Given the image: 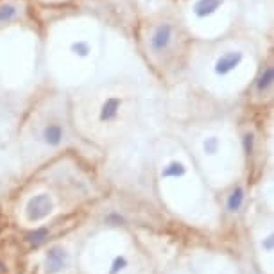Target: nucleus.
I'll return each instance as SVG.
<instances>
[{
	"label": "nucleus",
	"instance_id": "nucleus-1",
	"mask_svg": "<svg viewBox=\"0 0 274 274\" xmlns=\"http://www.w3.org/2000/svg\"><path fill=\"white\" fill-rule=\"evenodd\" d=\"M172 39H174V27L167 22H161L149 34V49L154 54H163L172 45Z\"/></svg>",
	"mask_w": 274,
	"mask_h": 274
},
{
	"label": "nucleus",
	"instance_id": "nucleus-2",
	"mask_svg": "<svg viewBox=\"0 0 274 274\" xmlns=\"http://www.w3.org/2000/svg\"><path fill=\"white\" fill-rule=\"evenodd\" d=\"M50 212H52V201L47 194H38L34 197L29 199L27 203V219L31 222H36V220H41L45 217H49Z\"/></svg>",
	"mask_w": 274,
	"mask_h": 274
},
{
	"label": "nucleus",
	"instance_id": "nucleus-3",
	"mask_svg": "<svg viewBox=\"0 0 274 274\" xmlns=\"http://www.w3.org/2000/svg\"><path fill=\"white\" fill-rule=\"evenodd\" d=\"M242 59H244V52H240V50H228V52H224V54H220L217 58L214 65V72L220 77L228 76V74L235 70L236 66H240Z\"/></svg>",
	"mask_w": 274,
	"mask_h": 274
},
{
	"label": "nucleus",
	"instance_id": "nucleus-4",
	"mask_svg": "<svg viewBox=\"0 0 274 274\" xmlns=\"http://www.w3.org/2000/svg\"><path fill=\"white\" fill-rule=\"evenodd\" d=\"M68 263V254L61 246L50 247L47 253V273L49 274H58L66 267Z\"/></svg>",
	"mask_w": 274,
	"mask_h": 274
},
{
	"label": "nucleus",
	"instance_id": "nucleus-5",
	"mask_svg": "<svg viewBox=\"0 0 274 274\" xmlns=\"http://www.w3.org/2000/svg\"><path fill=\"white\" fill-rule=\"evenodd\" d=\"M224 4V0H196L192 4V15L196 20H206L214 17Z\"/></svg>",
	"mask_w": 274,
	"mask_h": 274
},
{
	"label": "nucleus",
	"instance_id": "nucleus-6",
	"mask_svg": "<svg viewBox=\"0 0 274 274\" xmlns=\"http://www.w3.org/2000/svg\"><path fill=\"white\" fill-rule=\"evenodd\" d=\"M122 99L120 97H110V99L104 100V104L100 106L99 111V120L100 122H111L118 117V111H120Z\"/></svg>",
	"mask_w": 274,
	"mask_h": 274
},
{
	"label": "nucleus",
	"instance_id": "nucleus-7",
	"mask_svg": "<svg viewBox=\"0 0 274 274\" xmlns=\"http://www.w3.org/2000/svg\"><path fill=\"white\" fill-rule=\"evenodd\" d=\"M41 138H43V142L47 145L58 147L65 138V131H63V127L59 124H47L43 127V131H41Z\"/></svg>",
	"mask_w": 274,
	"mask_h": 274
},
{
	"label": "nucleus",
	"instance_id": "nucleus-8",
	"mask_svg": "<svg viewBox=\"0 0 274 274\" xmlns=\"http://www.w3.org/2000/svg\"><path fill=\"white\" fill-rule=\"evenodd\" d=\"M273 88V66H265L256 79V92L265 94Z\"/></svg>",
	"mask_w": 274,
	"mask_h": 274
},
{
	"label": "nucleus",
	"instance_id": "nucleus-9",
	"mask_svg": "<svg viewBox=\"0 0 274 274\" xmlns=\"http://www.w3.org/2000/svg\"><path fill=\"white\" fill-rule=\"evenodd\" d=\"M18 6L11 0H7V2H2L0 4V23H9L11 20L18 17Z\"/></svg>",
	"mask_w": 274,
	"mask_h": 274
},
{
	"label": "nucleus",
	"instance_id": "nucleus-10",
	"mask_svg": "<svg viewBox=\"0 0 274 274\" xmlns=\"http://www.w3.org/2000/svg\"><path fill=\"white\" fill-rule=\"evenodd\" d=\"M242 203H244V188L242 187H236L233 192L230 194V197H228V210L230 212H238L242 206Z\"/></svg>",
	"mask_w": 274,
	"mask_h": 274
},
{
	"label": "nucleus",
	"instance_id": "nucleus-11",
	"mask_svg": "<svg viewBox=\"0 0 274 274\" xmlns=\"http://www.w3.org/2000/svg\"><path fill=\"white\" fill-rule=\"evenodd\" d=\"M70 52L74 56H77V58H86L92 52V47H90L86 39H77V41H74L70 45Z\"/></svg>",
	"mask_w": 274,
	"mask_h": 274
},
{
	"label": "nucleus",
	"instance_id": "nucleus-12",
	"mask_svg": "<svg viewBox=\"0 0 274 274\" xmlns=\"http://www.w3.org/2000/svg\"><path fill=\"white\" fill-rule=\"evenodd\" d=\"M47 238H49V230H47V228H38V230H34L25 235V240H27L29 244H33V246H39V244L45 242Z\"/></svg>",
	"mask_w": 274,
	"mask_h": 274
},
{
	"label": "nucleus",
	"instance_id": "nucleus-13",
	"mask_svg": "<svg viewBox=\"0 0 274 274\" xmlns=\"http://www.w3.org/2000/svg\"><path fill=\"white\" fill-rule=\"evenodd\" d=\"M183 174H185V165L179 163V161H172V163H169L163 169V172H161L163 177H181Z\"/></svg>",
	"mask_w": 274,
	"mask_h": 274
},
{
	"label": "nucleus",
	"instance_id": "nucleus-14",
	"mask_svg": "<svg viewBox=\"0 0 274 274\" xmlns=\"http://www.w3.org/2000/svg\"><path fill=\"white\" fill-rule=\"evenodd\" d=\"M219 145H220V142H219V138H217V137L206 138V140H204V143H203L204 153H206V154H215L217 151H219Z\"/></svg>",
	"mask_w": 274,
	"mask_h": 274
},
{
	"label": "nucleus",
	"instance_id": "nucleus-15",
	"mask_svg": "<svg viewBox=\"0 0 274 274\" xmlns=\"http://www.w3.org/2000/svg\"><path fill=\"white\" fill-rule=\"evenodd\" d=\"M242 143H244V153L247 156H251L253 151H254V137H253V133H246L244 138H242Z\"/></svg>",
	"mask_w": 274,
	"mask_h": 274
},
{
	"label": "nucleus",
	"instance_id": "nucleus-16",
	"mask_svg": "<svg viewBox=\"0 0 274 274\" xmlns=\"http://www.w3.org/2000/svg\"><path fill=\"white\" fill-rule=\"evenodd\" d=\"M126 265H127V262H126V258H124V256L115 258V262H113V265H111V271H110V273H111V274H117L118 271H122V269L126 267Z\"/></svg>",
	"mask_w": 274,
	"mask_h": 274
},
{
	"label": "nucleus",
	"instance_id": "nucleus-17",
	"mask_svg": "<svg viewBox=\"0 0 274 274\" xmlns=\"http://www.w3.org/2000/svg\"><path fill=\"white\" fill-rule=\"evenodd\" d=\"M263 247H265L267 251H273V236H269L267 240H265V244H263Z\"/></svg>",
	"mask_w": 274,
	"mask_h": 274
}]
</instances>
